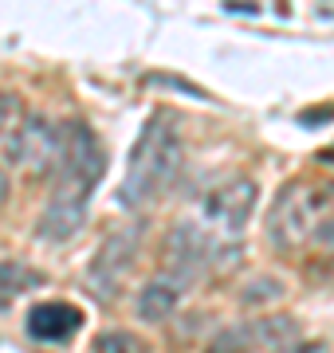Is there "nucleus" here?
<instances>
[{
    "label": "nucleus",
    "mask_w": 334,
    "mask_h": 353,
    "mask_svg": "<svg viewBox=\"0 0 334 353\" xmlns=\"http://www.w3.org/2000/svg\"><path fill=\"white\" fill-rule=\"evenodd\" d=\"M43 283H48V275L39 267H28L20 259H0V299L12 303L16 294H28V290L43 287Z\"/></svg>",
    "instance_id": "11"
},
{
    "label": "nucleus",
    "mask_w": 334,
    "mask_h": 353,
    "mask_svg": "<svg viewBox=\"0 0 334 353\" xmlns=\"http://www.w3.org/2000/svg\"><path fill=\"white\" fill-rule=\"evenodd\" d=\"M90 353H146V341L130 330H103L90 341Z\"/></svg>",
    "instance_id": "12"
},
{
    "label": "nucleus",
    "mask_w": 334,
    "mask_h": 353,
    "mask_svg": "<svg viewBox=\"0 0 334 353\" xmlns=\"http://www.w3.org/2000/svg\"><path fill=\"white\" fill-rule=\"evenodd\" d=\"M326 204H334V185L326 189H307V185H287L275 196L268 212V240L283 252L299 248L303 240H311L315 224L322 220Z\"/></svg>",
    "instance_id": "3"
},
{
    "label": "nucleus",
    "mask_w": 334,
    "mask_h": 353,
    "mask_svg": "<svg viewBox=\"0 0 334 353\" xmlns=\"http://www.w3.org/2000/svg\"><path fill=\"white\" fill-rule=\"evenodd\" d=\"M8 201V173H4V169H0V204Z\"/></svg>",
    "instance_id": "16"
},
{
    "label": "nucleus",
    "mask_w": 334,
    "mask_h": 353,
    "mask_svg": "<svg viewBox=\"0 0 334 353\" xmlns=\"http://www.w3.org/2000/svg\"><path fill=\"white\" fill-rule=\"evenodd\" d=\"M181 303V287L177 283H169L166 275L161 279H150L138 294V318L141 322H166Z\"/></svg>",
    "instance_id": "10"
},
{
    "label": "nucleus",
    "mask_w": 334,
    "mask_h": 353,
    "mask_svg": "<svg viewBox=\"0 0 334 353\" xmlns=\"http://www.w3.org/2000/svg\"><path fill=\"white\" fill-rule=\"evenodd\" d=\"M106 173V153L87 122H67L63 150L55 165V189L36 220V236L43 243H71L87 224V204Z\"/></svg>",
    "instance_id": "1"
},
{
    "label": "nucleus",
    "mask_w": 334,
    "mask_h": 353,
    "mask_svg": "<svg viewBox=\"0 0 334 353\" xmlns=\"http://www.w3.org/2000/svg\"><path fill=\"white\" fill-rule=\"evenodd\" d=\"M217 255H220V243L208 236L205 228L189 224V220H181V224L169 228L166 243H161L166 279L169 283H177V287H189L201 271L217 267Z\"/></svg>",
    "instance_id": "5"
},
{
    "label": "nucleus",
    "mask_w": 334,
    "mask_h": 353,
    "mask_svg": "<svg viewBox=\"0 0 334 353\" xmlns=\"http://www.w3.org/2000/svg\"><path fill=\"white\" fill-rule=\"evenodd\" d=\"M138 248H141V228L138 224H130V228H122V232H115V236H106L99 255H95L90 267H87V290L95 299H110V294H115L118 283L130 275V267L138 259Z\"/></svg>",
    "instance_id": "6"
},
{
    "label": "nucleus",
    "mask_w": 334,
    "mask_h": 353,
    "mask_svg": "<svg viewBox=\"0 0 334 353\" xmlns=\"http://www.w3.org/2000/svg\"><path fill=\"white\" fill-rule=\"evenodd\" d=\"M279 294H283V283H279V279H271V275H264V279H256V283H252V290H244V294H240V303L256 306V303H268V299H279Z\"/></svg>",
    "instance_id": "13"
},
{
    "label": "nucleus",
    "mask_w": 334,
    "mask_h": 353,
    "mask_svg": "<svg viewBox=\"0 0 334 353\" xmlns=\"http://www.w3.org/2000/svg\"><path fill=\"white\" fill-rule=\"evenodd\" d=\"M252 208H256V181H252V176H232L220 189L208 192L205 220H213L217 228H224V232L236 236V232L248 224Z\"/></svg>",
    "instance_id": "8"
},
{
    "label": "nucleus",
    "mask_w": 334,
    "mask_h": 353,
    "mask_svg": "<svg viewBox=\"0 0 334 353\" xmlns=\"http://www.w3.org/2000/svg\"><path fill=\"white\" fill-rule=\"evenodd\" d=\"M319 161H322V165H334V145H326V150L319 153Z\"/></svg>",
    "instance_id": "17"
},
{
    "label": "nucleus",
    "mask_w": 334,
    "mask_h": 353,
    "mask_svg": "<svg viewBox=\"0 0 334 353\" xmlns=\"http://www.w3.org/2000/svg\"><path fill=\"white\" fill-rule=\"evenodd\" d=\"M16 118H20V99L12 90H0V138L16 126Z\"/></svg>",
    "instance_id": "14"
},
{
    "label": "nucleus",
    "mask_w": 334,
    "mask_h": 353,
    "mask_svg": "<svg viewBox=\"0 0 334 353\" xmlns=\"http://www.w3.org/2000/svg\"><path fill=\"white\" fill-rule=\"evenodd\" d=\"M299 326L295 318L271 314V318H252V322H236V326L220 330L208 341L205 353H259V350H287V341H295Z\"/></svg>",
    "instance_id": "7"
},
{
    "label": "nucleus",
    "mask_w": 334,
    "mask_h": 353,
    "mask_svg": "<svg viewBox=\"0 0 334 353\" xmlns=\"http://www.w3.org/2000/svg\"><path fill=\"white\" fill-rule=\"evenodd\" d=\"M28 338L43 341V345H55V341H71L83 330V310L75 303H63V299H52V303H36L24 318Z\"/></svg>",
    "instance_id": "9"
},
{
    "label": "nucleus",
    "mask_w": 334,
    "mask_h": 353,
    "mask_svg": "<svg viewBox=\"0 0 334 353\" xmlns=\"http://www.w3.org/2000/svg\"><path fill=\"white\" fill-rule=\"evenodd\" d=\"M59 150H63V126H55L48 114H24L4 134V165L28 176L55 173Z\"/></svg>",
    "instance_id": "4"
},
{
    "label": "nucleus",
    "mask_w": 334,
    "mask_h": 353,
    "mask_svg": "<svg viewBox=\"0 0 334 353\" xmlns=\"http://www.w3.org/2000/svg\"><path fill=\"white\" fill-rule=\"evenodd\" d=\"M4 310H8V299H0V314H4Z\"/></svg>",
    "instance_id": "18"
},
{
    "label": "nucleus",
    "mask_w": 334,
    "mask_h": 353,
    "mask_svg": "<svg viewBox=\"0 0 334 353\" xmlns=\"http://www.w3.org/2000/svg\"><path fill=\"white\" fill-rule=\"evenodd\" d=\"M311 240L319 243V248H326V252H334V212H331V216H322L319 224H315Z\"/></svg>",
    "instance_id": "15"
},
{
    "label": "nucleus",
    "mask_w": 334,
    "mask_h": 353,
    "mask_svg": "<svg viewBox=\"0 0 334 353\" xmlns=\"http://www.w3.org/2000/svg\"><path fill=\"white\" fill-rule=\"evenodd\" d=\"M181 134L173 114H154L146 126H141L134 150L126 161V176H122V189H118V204L122 208H141L154 196L169 189V181L181 169Z\"/></svg>",
    "instance_id": "2"
}]
</instances>
